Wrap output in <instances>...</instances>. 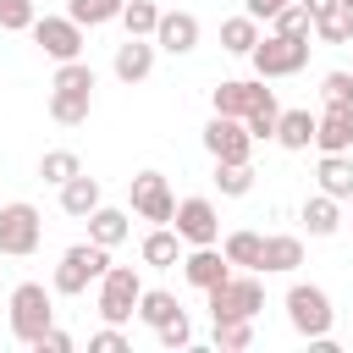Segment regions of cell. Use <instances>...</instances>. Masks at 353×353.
Masks as SVG:
<instances>
[{
    "mask_svg": "<svg viewBox=\"0 0 353 353\" xmlns=\"http://www.w3.org/2000/svg\"><path fill=\"white\" fill-rule=\"evenodd\" d=\"M6 320H11V336L22 347H33L50 325H55V287L44 281H17L11 298H6Z\"/></svg>",
    "mask_w": 353,
    "mask_h": 353,
    "instance_id": "cell-1",
    "label": "cell"
},
{
    "mask_svg": "<svg viewBox=\"0 0 353 353\" xmlns=\"http://www.w3.org/2000/svg\"><path fill=\"white\" fill-rule=\"evenodd\" d=\"M110 270V248L105 243H94V237H83V243H72L66 254H61V265H55V276H50V287L61 292V298H83L88 287H99V276Z\"/></svg>",
    "mask_w": 353,
    "mask_h": 353,
    "instance_id": "cell-2",
    "label": "cell"
},
{
    "mask_svg": "<svg viewBox=\"0 0 353 353\" xmlns=\"http://www.w3.org/2000/svg\"><path fill=\"white\" fill-rule=\"evenodd\" d=\"M281 309H287V325H292L303 342H325V336H331V325H336L331 292H325V287H314V281H292V287H287V298H281Z\"/></svg>",
    "mask_w": 353,
    "mask_h": 353,
    "instance_id": "cell-3",
    "label": "cell"
},
{
    "mask_svg": "<svg viewBox=\"0 0 353 353\" xmlns=\"http://www.w3.org/2000/svg\"><path fill=\"white\" fill-rule=\"evenodd\" d=\"M204 309H210V320H254V314L265 309V281H259V270H232L226 281H215V287L204 292Z\"/></svg>",
    "mask_w": 353,
    "mask_h": 353,
    "instance_id": "cell-4",
    "label": "cell"
},
{
    "mask_svg": "<svg viewBox=\"0 0 353 353\" xmlns=\"http://www.w3.org/2000/svg\"><path fill=\"white\" fill-rule=\"evenodd\" d=\"M138 298H143V276H138L132 265H110V270L99 276V287H94V309H99V320H110V325H127V320L138 314Z\"/></svg>",
    "mask_w": 353,
    "mask_h": 353,
    "instance_id": "cell-5",
    "label": "cell"
},
{
    "mask_svg": "<svg viewBox=\"0 0 353 353\" xmlns=\"http://www.w3.org/2000/svg\"><path fill=\"white\" fill-rule=\"evenodd\" d=\"M39 243H44V215H39V204H28V199L0 204V254H6V259H28Z\"/></svg>",
    "mask_w": 353,
    "mask_h": 353,
    "instance_id": "cell-6",
    "label": "cell"
},
{
    "mask_svg": "<svg viewBox=\"0 0 353 353\" xmlns=\"http://www.w3.org/2000/svg\"><path fill=\"white\" fill-rule=\"evenodd\" d=\"M309 50H314L309 39H292V33H270V28H265V39L254 44L248 61H254L259 77H298V72L309 66Z\"/></svg>",
    "mask_w": 353,
    "mask_h": 353,
    "instance_id": "cell-7",
    "label": "cell"
},
{
    "mask_svg": "<svg viewBox=\"0 0 353 353\" xmlns=\"http://www.w3.org/2000/svg\"><path fill=\"white\" fill-rule=\"evenodd\" d=\"M127 204H132V215L149 221V226H171V215H176V193H171V182H165L160 171H138V176L127 182Z\"/></svg>",
    "mask_w": 353,
    "mask_h": 353,
    "instance_id": "cell-8",
    "label": "cell"
},
{
    "mask_svg": "<svg viewBox=\"0 0 353 353\" xmlns=\"http://www.w3.org/2000/svg\"><path fill=\"white\" fill-rule=\"evenodd\" d=\"M28 33H33V44H39L50 61H77V55L88 50V28H83L77 17H66V11H61V17H39Z\"/></svg>",
    "mask_w": 353,
    "mask_h": 353,
    "instance_id": "cell-9",
    "label": "cell"
},
{
    "mask_svg": "<svg viewBox=\"0 0 353 353\" xmlns=\"http://www.w3.org/2000/svg\"><path fill=\"white\" fill-rule=\"evenodd\" d=\"M259 105H276V88H265V77H226L210 88V110L215 116H254Z\"/></svg>",
    "mask_w": 353,
    "mask_h": 353,
    "instance_id": "cell-10",
    "label": "cell"
},
{
    "mask_svg": "<svg viewBox=\"0 0 353 353\" xmlns=\"http://www.w3.org/2000/svg\"><path fill=\"white\" fill-rule=\"evenodd\" d=\"M171 226H176V237H182L188 248H199V243H221V210H215V199H204V193L176 199Z\"/></svg>",
    "mask_w": 353,
    "mask_h": 353,
    "instance_id": "cell-11",
    "label": "cell"
},
{
    "mask_svg": "<svg viewBox=\"0 0 353 353\" xmlns=\"http://www.w3.org/2000/svg\"><path fill=\"white\" fill-rule=\"evenodd\" d=\"M199 138H204L210 160H254V132H248L243 116H215L210 110V121H204Z\"/></svg>",
    "mask_w": 353,
    "mask_h": 353,
    "instance_id": "cell-12",
    "label": "cell"
},
{
    "mask_svg": "<svg viewBox=\"0 0 353 353\" xmlns=\"http://www.w3.org/2000/svg\"><path fill=\"white\" fill-rule=\"evenodd\" d=\"M182 276H188V287L210 292L215 281H226V276H232V259L221 254V243H199V248H188V254H182Z\"/></svg>",
    "mask_w": 353,
    "mask_h": 353,
    "instance_id": "cell-13",
    "label": "cell"
},
{
    "mask_svg": "<svg viewBox=\"0 0 353 353\" xmlns=\"http://www.w3.org/2000/svg\"><path fill=\"white\" fill-rule=\"evenodd\" d=\"M199 17L193 11H160V28H154V50L165 55H193L199 50Z\"/></svg>",
    "mask_w": 353,
    "mask_h": 353,
    "instance_id": "cell-14",
    "label": "cell"
},
{
    "mask_svg": "<svg viewBox=\"0 0 353 353\" xmlns=\"http://www.w3.org/2000/svg\"><path fill=\"white\" fill-rule=\"evenodd\" d=\"M314 149H320V154H347V149H353V105H320Z\"/></svg>",
    "mask_w": 353,
    "mask_h": 353,
    "instance_id": "cell-15",
    "label": "cell"
},
{
    "mask_svg": "<svg viewBox=\"0 0 353 353\" xmlns=\"http://www.w3.org/2000/svg\"><path fill=\"white\" fill-rule=\"evenodd\" d=\"M110 72L121 77V83H143L149 72H154V39H121L116 44V55H110Z\"/></svg>",
    "mask_w": 353,
    "mask_h": 353,
    "instance_id": "cell-16",
    "label": "cell"
},
{
    "mask_svg": "<svg viewBox=\"0 0 353 353\" xmlns=\"http://www.w3.org/2000/svg\"><path fill=\"white\" fill-rule=\"evenodd\" d=\"M99 204H105V188H99V176L77 171L72 182H61V210H66L72 221H88V215H94Z\"/></svg>",
    "mask_w": 353,
    "mask_h": 353,
    "instance_id": "cell-17",
    "label": "cell"
},
{
    "mask_svg": "<svg viewBox=\"0 0 353 353\" xmlns=\"http://www.w3.org/2000/svg\"><path fill=\"white\" fill-rule=\"evenodd\" d=\"M138 254H143V265H154V270H171V265H182L188 243L176 237V226H149V232H143V243H138Z\"/></svg>",
    "mask_w": 353,
    "mask_h": 353,
    "instance_id": "cell-18",
    "label": "cell"
},
{
    "mask_svg": "<svg viewBox=\"0 0 353 353\" xmlns=\"http://www.w3.org/2000/svg\"><path fill=\"white\" fill-rule=\"evenodd\" d=\"M314 127H320V110H309V105L281 110V121H276V143L292 149V154H303V149L314 143Z\"/></svg>",
    "mask_w": 353,
    "mask_h": 353,
    "instance_id": "cell-19",
    "label": "cell"
},
{
    "mask_svg": "<svg viewBox=\"0 0 353 353\" xmlns=\"http://www.w3.org/2000/svg\"><path fill=\"white\" fill-rule=\"evenodd\" d=\"M221 254L232 259V270H259V265H265V232L237 226V232L221 237Z\"/></svg>",
    "mask_w": 353,
    "mask_h": 353,
    "instance_id": "cell-20",
    "label": "cell"
},
{
    "mask_svg": "<svg viewBox=\"0 0 353 353\" xmlns=\"http://www.w3.org/2000/svg\"><path fill=\"white\" fill-rule=\"evenodd\" d=\"M298 265H303V237L270 232V237H265V265H259V276H292Z\"/></svg>",
    "mask_w": 353,
    "mask_h": 353,
    "instance_id": "cell-21",
    "label": "cell"
},
{
    "mask_svg": "<svg viewBox=\"0 0 353 353\" xmlns=\"http://www.w3.org/2000/svg\"><path fill=\"white\" fill-rule=\"evenodd\" d=\"M259 39H265V22H259V17H248V11H237V17H226V22H221V50H226V55H243V61H248Z\"/></svg>",
    "mask_w": 353,
    "mask_h": 353,
    "instance_id": "cell-22",
    "label": "cell"
},
{
    "mask_svg": "<svg viewBox=\"0 0 353 353\" xmlns=\"http://www.w3.org/2000/svg\"><path fill=\"white\" fill-rule=\"evenodd\" d=\"M298 221H303V232H309V237H336V226H342V199L314 193V199H303Z\"/></svg>",
    "mask_w": 353,
    "mask_h": 353,
    "instance_id": "cell-23",
    "label": "cell"
},
{
    "mask_svg": "<svg viewBox=\"0 0 353 353\" xmlns=\"http://www.w3.org/2000/svg\"><path fill=\"white\" fill-rule=\"evenodd\" d=\"M314 182H320V193H331V199H353V149L347 154H320V165H314Z\"/></svg>",
    "mask_w": 353,
    "mask_h": 353,
    "instance_id": "cell-24",
    "label": "cell"
},
{
    "mask_svg": "<svg viewBox=\"0 0 353 353\" xmlns=\"http://www.w3.org/2000/svg\"><path fill=\"white\" fill-rule=\"evenodd\" d=\"M88 237H94V243H105V248H116V243H127V237H132V215H127V210H116V204H99V210L88 215Z\"/></svg>",
    "mask_w": 353,
    "mask_h": 353,
    "instance_id": "cell-25",
    "label": "cell"
},
{
    "mask_svg": "<svg viewBox=\"0 0 353 353\" xmlns=\"http://www.w3.org/2000/svg\"><path fill=\"white\" fill-rule=\"evenodd\" d=\"M94 110V94H77V88H50V121L61 127H83Z\"/></svg>",
    "mask_w": 353,
    "mask_h": 353,
    "instance_id": "cell-26",
    "label": "cell"
},
{
    "mask_svg": "<svg viewBox=\"0 0 353 353\" xmlns=\"http://www.w3.org/2000/svg\"><path fill=\"white\" fill-rule=\"evenodd\" d=\"M176 314H182L176 292H165V287H143V298H138V320H143L149 331H160V325L176 320Z\"/></svg>",
    "mask_w": 353,
    "mask_h": 353,
    "instance_id": "cell-27",
    "label": "cell"
},
{
    "mask_svg": "<svg viewBox=\"0 0 353 353\" xmlns=\"http://www.w3.org/2000/svg\"><path fill=\"white\" fill-rule=\"evenodd\" d=\"M215 188H221V199L254 193V165L248 160H215Z\"/></svg>",
    "mask_w": 353,
    "mask_h": 353,
    "instance_id": "cell-28",
    "label": "cell"
},
{
    "mask_svg": "<svg viewBox=\"0 0 353 353\" xmlns=\"http://www.w3.org/2000/svg\"><path fill=\"white\" fill-rule=\"evenodd\" d=\"M121 6L127 0H66V17H77L83 28H105V22H121Z\"/></svg>",
    "mask_w": 353,
    "mask_h": 353,
    "instance_id": "cell-29",
    "label": "cell"
},
{
    "mask_svg": "<svg viewBox=\"0 0 353 353\" xmlns=\"http://www.w3.org/2000/svg\"><path fill=\"white\" fill-rule=\"evenodd\" d=\"M270 33H292V39H314V17L303 0H287L276 17H270Z\"/></svg>",
    "mask_w": 353,
    "mask_h": 353,
    "instance_id": "cell-30",
    "label": "cell"
},
{
    "mask_svg": "<svg viewBox=\"0 0 353 353\" xmlns=\"http://www.w3.org/2000/svg\"><path fill=\"white\" fill-rule=\"evenodd\" d=\"M77 171H83V160H77L72 149H44V154H39V176H44L50 188H61V182H72Z\"/></svg>",
    "mask_w": 353,
    "mask_h": 353,
    "instance_id": "cell-31",
    "label": "cell"
},
{
    "mask_svg": "<svg viewBox=\"0 0 353 353\" xmlns=\"http://www.w3.org/2000/svg\"><path fill=\"white\" fill-rule=\"evenodd\" d=\"M121 28H127L132 39H154V28H160V6H154V0H127V6H121Z\"/></svg>",
    "mask_w": 353,
    "mask_h": 353,
    "instance_id": "cell-32",
    "label": "cell"
},
{
    "mask_svg": "<svg viewBox=\"0 0 353 353\" xmlns=\"http://www.w3.org/2000/svg\"><path fill=\"white\" fill-rule=\"evenodd\" d=\"M314 39L320 44H353V11L347 6H331L325 17H314Z\"/></svg>",
    "mask_w": 353,
    "mask_h": 353,
    "instance_id": "cell-33",
    "label": "cell"
},
{
    "mask_svg": "<svg viewBox=\"0 0 353 353\" xmlns=\"http://www.w3.org/2000/svg\"><path fill=\"white\" fill-rule=\"evenodd\" d=\"M50 88H77V94H94V66L77 55V61H55V77Z\"/></svg>",
    "mask_w": 353,
    "mask_h": 353,
    "instance_id": "cell-34",
    "label": "cell"
},
{
    "mask_svg": "<svg viewBox=\"0 0 353 353\" xmlns=\"http://www.w3.org/2000/svg\"><path fill=\"white\" fill-rule=\"evenodd\" d=\"M210 336L221 353H243V347H254V320H215Z\"/></svg>",
    "mask_w": 353,
    "mask_h": 353,
    "instance_id": "cell-35",
    "label": "cell"
},
{
    "mask_svg": "<svg viewBox=\"0 0 353 353\" xmlns=\"http://www.w3.org/2000/svg\"><path fill=\"white\" fill-rule=\"evenodd\" d=\"M33 22H39L33 0H0V28H6V33H28Z\"/></svg>",
    "mask_w": 353,
    "mask_h": 353,
    "instance_id": "cell-36",
    "label": "cell"
},
{
    "mask_svg": "<svg viewBox=\"0 0 353 353\" xmlns=\"http://www.w3.org/2000/svg\"><path fill=\"white\" fill-rule=\"evenodd\" d=\"M320 105H353V72H325L320 77Z\"/></svg>",
    "mask_w": 353,
    "mask_h": 353,
    "instance_id": "cell-37",
    "label": "cell"
},
{
    "mask_svg": "<svg viewBox=\"0 0 353 353\" xmlns=\"http://www.w3.org/2000/svg\"><path fill=\"white\" fill-rule=\"evenodd\" d=\"M276 121H281V105H259V110L248 116V132H254V143H276Z\"/></svg>",
    "mask_w": 353,
    "mask_h": 353,
    "instance_id": "cell-38",
    "label": "cell"
},
{
    "mask_svg": "<svg viewBox=\"0 0 353 353\" xmlns=\"http://www.w3.org/2000/svg\"><path fill=\"white\" fill-rule=\"evenodd\" d=\"M154 342H160V347H171V353H176V347H193V325H188V314L165 320V325L154 331Z\"/></svg>",
    "mask_w": 353,
    "mask_h": 353,
    "instance_id": "cell-39",
    "label": "cell"
},
{
    "mask_svg": "<svg viewBox=\"0 0 353 353\" xmlns=\"http://www.w3.org/2000/svg\"><path fill=\"white\" fill-rule=\"evenodd\" d=\"M88 353H127V336H121V325H99L94 336H88Z\"/></svg>",
    "mask_w": 353,
    "mask_h": 353,
    "instance_id": "cell-40",
    "label": "cell"
},
{
    "mask_svg": "<svg viewBox=\"0 0 353 353\" xmlns=\"http://www.w3.org/2000/svg\"><path fill=\"white\" fill-rule=\"evenodd\" d=\"M33 347H39V353H72V347H77V342H72V336H66V331H61V325H50V331H44V336H39V342H33Z\"/></svg>",
    "mask_w": 353,
    "mask_h": 353,
    "instance_id": "cell-41",
    "label": "cell"
},
{
    "mask_svg": "<svg viewBox=\"0 0 353 353\" xmlns=\"http://www.w3.org/2000/svg\"><path fill=\"white\" fill-rule=\"evenodd\" d=\"M281 6H287V0H243V11H248V17H259L265 28H270V17H276Z\"/></svg>",
    "mask_w": 353,
    "mask_h": 353,
    "instance_id": "cell-42",
    "label": "cell"
},
{
    "mask_svg": "<svg viewBox=\"0 0 353 353\" xmlns=\"http://www.w3.org/2000/svg\"><path fill=\"white\" fill-rule=\"evenodd\" d=\"M303 6H309V17H325V11H331V6H342V0H303Z\"/></svg>",
    "mask_w": 353,
    "mask_h": 353,
    "instance_id": "cell-43",
    "label": "cell"
},
{
    "mask_svg": "<svg viewBox=\"0 0 353 353\" xmlns=\"http://www.w3.org/2000/svg\"><path fill=\"white\" fill-rule=\"evenodd\" d=\"M342 6H347V11H353V0H342Z\"/></svg>",
    "mask_w": 353,
    "mask_h": 353,
    "instance_id": "cell-44",
    "label": "cell"
}]
</instances>
